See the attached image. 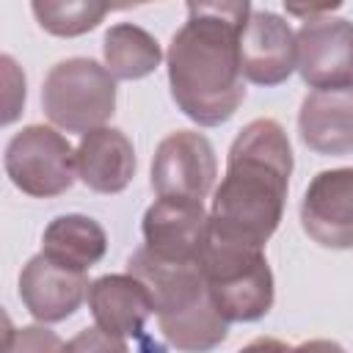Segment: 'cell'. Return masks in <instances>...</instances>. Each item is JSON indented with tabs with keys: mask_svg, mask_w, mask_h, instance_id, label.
Wrapping results in <instances>:
<instances>
[{
	"mask_svg": "<svg viewBox=\"0 0 353 353\" xmlns=\"http://www.w3.org/2000/svg\"><path fill=\"white\" fill-rule=\"evenodd\" d=\"M199 265L210 298L226 323H254L270 312L273 273L265 259V245L207 223Z\"/></svg>",
	"mask_w": 353,
	"mask_h": 353,
	"instance_id": "3957f363",
	"label": "cell"
},
{
	"mask_svg": "<svg viewBox=\"0 0 353 353\" xmlns=\"http://www.w3.org/2000/svg\"><path fill=\"white\" fill-rule=\"evenodd\" d=\"M63 342L55 331L44 325H25V328H11L6 320V339H3V353H61Z\"/></svg>",
	"mask_w": 353,
	"mask_h": 353,
	"instance_id": "d6986e66",
	"label": "cell"
},
{
	"mask_svg": "<svg viewBox=\"0 0 353 353\" xmlns=\"http://www.w3.org/2000/svg\"><path fill=\"white\" fill-rule=\"evenodd\" d=\"M88 279L85 273L69 270L36 254L19 273V298L25 309L41 323H61L72 317L83 298H88Z\"/></svg>",
	"mask_w": 353,
	"mask_h": 353,
	"instance_id": "7c38bea8",
	"label": "cell"
},
{
	"mask_svg": "<svg viewBox=\"0 0 353 353\" xmlns=\"http://www.w3.org/2000/svg\"><path fill=\"white\" fill-rule=\"evenodd\" d=\"M301 226L323 248H353V168L320 171L301 201Z\"/></svg>",
	"mask_w": 353,
	"mask_h": 353,
	"instance_id": "ba28073f",
	"label": "cell"
},
{
	"mask_svg": "<svg viewBox=\"0 0 353 353\" xmlns=\"http://www.w3.org/2000/svg\"><path fill=\"white\" fill-rule=\"evenodd\" d=\"M88 309L102 331L124 339L141 336L149 314H154V301L132 273H110L88 287Z\"/></svg>",
	"mask_w": 353,
	"mask_h": 353,
	"instance_id": "4fadbf2b",
	"label": "cell"
},
{
	"mask_svg": "<svg viewBox=\"0 0 353 353\" xmlns=\"http://www.w3.org/2000/svg\"><path fill=\"white\" fill-rule=\"evenodd\" d=\"M301 141L317 154L353 152V88L306 94L298 113Z\"/></svg>",
	"mask_w": 353,
	"mask_h": 353,
	"instance_id": "5bb4252c",
	"label": "cell"
},
{
	"mask_svg": "<svg viewBox=\"0 0 353 353\" xmlns=\"http://www.w3.org/2000/svg\"><path fill=\"white\" fill-rule=\"evenodd\" d=\"M6 174L28 196L50 199L66 193L77 179V152L47 124L22 127L6 146Z\"/></svg>",
	"mask_w": 353,
	"mask_h": 353,
	"instance_id": "5b68a950",
	"label": "cell"
},
{
	"mask_svg": "<svg viewBox=\"0 0 353 353\" xmlns=\"http://www.w3.org/2000/svg\"><path fill=\"white\" fill-rule=\"evenodd\" d=\"M30 8L47 33L66 36V39L94 30L110 11L108 3H97V0H66V3L63 0H36Z\"/></svg>",
	"mask_w": 353,
	"mask_h": 353,
	"instance_id": "ac0fdd59",
	"label": "cell"
},
{
	"mask_svg": "<svg viewBox=\"0 0 353 353\" xmlns=\"http://www.w3.org/2000/svg\"><path fill=\"white\" fill-rule=\"evenodd\" d=\"M127 273H132L149 290L154 301V314L160 323L176 320L210 301V290L199 262H174L138 248L127 259Z\"/></svg>",
	"mask_w": 353,
	"mask_h": 353,
	"instance_id": "9c48e42d",
	"label": "cell"
},
{
	"mask_svg": "<svg viewBox=\"0 0 353 353\" xmlns=\"http://www.w3.org/2000/svg\"><path fill=\"white\" fill-rule=\"evenodd\" d=\"M243 77L256 85H279L298 69V41L292 28L273 11H254L240 33Z\"/></svg>",
	"mask_w": 353,
	"mask_h": 353,
	"instance_id": "30bf717a",
	"label": "cell"
},
{
	"mask_svg": "<svg viewBox=\"0 0 353 353\" xmlns=\"http://www.w3.org/2000/svg\"><path fill=\"white\" fill-rule=\"evenodd\" d=\"M210 215L201 201L157 199L143 215V248L160 259L199 262Z\"/></svg>",
	"mask_w": 353,
	"mask_h": 353,
	"instance_id": "8fae6325",
	"label": "cell"
},
{
	"mask_svg": "<svg viewBox=\"0 0 353 353\" xmlns=\"http://www.w3.org/2000/svg\"><path fill=\"white\" fill-rule=\"evenodd\" d=\"M251 17L243 3H188V19L168 47V85L176 108L201 127L223 124L245 99L240 33Z\"/></svg>",
	"mask_w": 353,
	"mask_h": 353,
	"instance_id": "6da1fadb",
	"label": "cell"
},
{
	"mask_svg": "<svg viewBox=\"0 0 353 353\" xmlns=\"http://www.w3.org/2000/svg\"><path fill=\"white\" fill-rule=\"evenodd\" d=\"M77 176L97 193H121L135 176V149L116 127H97L77 143Z\"/></svg>",
	"mask_w": 353,
	"mask_h": 353,
	"instance_id": "9a60e30c",
	"label": "cell"
},
{
	"mask_svg": "<svg viewBox=\"0 0 353 353\" xmlns=\"http://www.w3.org/2000/svg\"><path fill=\"white\" fill-rule=\"evenodd\" d=\"M41 105L55 127L85 135L113 116L116 80L91 58H66L47 72Z\"/></svg>",
	"mask_w": 353,
	"mask_h": 353,
	"instance_id": "277c9868",
	"label": "cell"
},
{
	"mask_svg": "<svg viewBox=\"0 0 353 353\" xmlns=\"http://www.w3.org/2000/svg\"><path fill=\"white\" fill-rule=\"evenodd\" d=\"M240 353H345L342 345L331 342V339H309V342H301V345H287L281 339H273V336H259L254 342H248Z\"/></svg>",
	"mask_w": 353,
	"mask_h": 353,
	"instance_id": "44dd1931",
	"label": "cell"
},
{
	"mask_svg": "<svg viewBox=\"0 0 353 353\" xmlns=\"http://www.w3.org/2000/svg\"><path fill=\"white\" fill-rule=\"evenodd\" d=\"M298 72L314 91L353 88V25L339 17L303 19L295 33Z\"/></svg>",
	"mask_w": 353,
	"mask_h": 353,
	"instance_id": "52a82bcc",
	"label": "cell"
},
{
	"mask_svg": "<svg viewBox=\"0 0 353 353\" xmlns=\"http://www.w3.org/2000/svg\"><path fill=\"white\" fill-rule=\"evenodd\" d=\"M61 353H130L127 342L102 331L99 325H91V328H83L80 334H74Z\"/></svg>",
	"mask_w": 353,
	"mask_h": 353,
	"instance_id": "ffe728a7",
	"label": "cell"
},
{
	"mask_svg": "<svg viewBox=\"0 0 353 353\" xmlns=\"http://www.w3.org/2000/svg\"><path fill=\"white\" fill-rule=\"evenodd\" d=\"M0 63H3V80H6V97H3L6 99V113H3V124H11L19 116V108L25 102V77L17 69V63H14L11 55H3Z\"/></svg>",
	"mask_w": 353,
	"mask_h": 353,
	"instance_id": "7402d4cb",
	"label": "cell"
},
{
	"mask_svg": "<svg viewBox=\"0 0 353 353\" xmlns=\"http://www.w3.org/2000/svg\"><path fill=\"white\" fill-rule=\"evenodd\" d=\"M215 176V149L201 132L176 130L160 141L152 160V188L157 199L201 201L212 190Z\"/></svg>",
	"mask_w": 353,
	"mask_h": 353,
	"instance_id": "8992f818",
	"label": "cell"
},
{
	"mask_svg": "<svg viewBox=\"0 0 353 353\" xmlns=\"http://www.w3.org/2000/svg\"><path fill=\"white\" fill-rule=\"evenodd\" d=\"M102 55L113 80H141L152 74L163 58L157 39L130 22H119L105 33Z\"/></svg>",
	"mask_w": 353,
	"mask_h": 353,
	"instance_id": "e0dca14e",
	"label": "cell"
},
{
	"mask_svg": "<svg viewBox=\"0 0 353 353\" xmlns=\"http://www.w3.org/2000/svg\"><path fill=\"white\" fill-rule=\"evenodd\" d=\"M290 174L292 149L284 127L273 119H254L229 149L226 176L212 196L210 226L265 245L284 215Z\"/></svg>",
	"mask_w": 353,
	"mask_h": 353,
	"instance_id": "7a4b0ae2",
	"label": "cell"
},
{
	"mask_svg": "<svg viewBox=\"0 0 353 353\" xmlns=\"http://www.w3.org/2000/svg\"><path fill=\"white\" fill-rule=\"evenodd\" d=\"M108 251L105 229L88 215H58L50 221L41 237V254L61 268L85 273Z\"/></svg>",
	"mask_w": 353,
	"mask_h": 353,
	"instance_id": "2e32d148",
	"label": "cell"
}]
</instances>
